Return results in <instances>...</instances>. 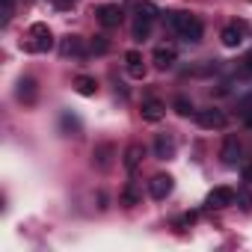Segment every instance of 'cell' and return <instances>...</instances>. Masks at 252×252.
Segmentation results:
<instances>
[{"instance_id":"cell-5","label":"cell","mask_w":252,"mask_h":252,"mask_svg":"<svg viewBox=\"0 0 252 252\" xmlns=\"http://www.w3.org/2000/svg\"><path fill=\"white\" fill-rule=\"evenodd\" d=\"M234 199H237V193L231 190V187H214L211 193H208V208H228V205H234Z\"/></svg>"},{"instance_id":"cell-20","label":"cell","mask_w":252,"mask_h":252,"mask_svg":"<svg viewBox=\"0 0 252 252\" xmlns=\"http://www.w3.org/2000/svg\"><path fill=\"white\" fill-rule=\"evenodd\" d=\"M172 107H175V113H181V116H190V113H193V104H190L187 98H175Z\"/></svg>"},{"instance_id":"cell-15","label":"cell","mask_w":252,"mask_h":252,"mask_svg":"<svg viewBox=\"0 0 252 252\" xmlns=\"http://www.w3.org/2000/svg\"><path fill=\"white\" fill-rule=\"evenodd\" d=\"M74 89H77L80 95H95V92H98V83H95L92 77H86V74H80V77L74 80Z\"/></svg>"},{"instance_id":"cell-28","label":"cell","mask_w":252,"mask_h":252,"mask_svg":"<svg viewBox=\"0 0 252 252\" xmlns=\"http://www.w3.org/2000/svg\"><path fill=\"white\" fill-rule=\"evenodd\" d=\"M246 125H249V131H252V113H246Z\"/></svg>"},{"instance_id":"cell-10","label":"cell","mask_w":252,"mask_h":252,"mask_svg":"<svg viewBox=\"0 0 252 252\" xmlns=\"http://www.w3.org/2000/svg\"><path fill=\"white\" fill-rule=\"evenodd\" d=\"M220 158H222V163H225V166H234V163H237V158H240V143H237L234 137H228V140H225V146H222V152H220Z\"/></svg>"},{"instance_id":"cell-22","label":"cell","mask_w":252,"mask_h":252,"mask_svg":"<svg viewBox=\"0 0 252 252\" xmlns=\"http://www.w3.org/2000/svg\"><path fill=\"white\" fill-rule=\"evenodd\" d=\"M122 199H125V205H137V202H140V196H137V190H134V187H125Z\"/></svg>"},{"instance_id":"cell-14","label":"cell","mask_w":252,"mask_h":252,"mask_svg":"<svg viewBox=\"0 0 252 252\" xmlns=\"http://www.w3.org/2000/svg\"><path fill=\"white\" fill-rule=\"evenodd\" d=\"M143 160V146H128V152H125V169L134 172Z\"/></svg>"},{"instance_id":"cell-19","label":"cell","mask_w":252,"mask_h":252,"mask_svg":"<svg viewBox=\"0 0 252 252\" xmlns=\"http://www.w3.org/2000/svg\"><path fill=\"white\" fill-rule=\"evenodd\" d=\"M89 51H92V54H107V51H110V42H107L104 36H95V39L89 42Z\"/></svg>"},{"instance_id":"cell-12","label":"cell","mask_w":252,"mask_h":252,"mask_svg":"<svg viewBox=\"0 0 252 252\" xmlns=\"http://www.w3.org/2000/svg\"><path fill=\"white\" fill-rule=\"evenodd\" d=\"M155 65L163 71V68H172L175 65V51L172 48H158L155 51Z\"/></svg>"},{"instance_id":"cell-11","label":"cell","mask_w":252,"mask_h":252,"mask_svg":"<svg viewBox=\"0 0 252 252\" xmlns=\"http://www.w3.org/2000/svg\"><path fill=\"white\" fill-rule=\"evenodd\" d=\"M155 155H158V158H163V160H169V158L175 155V143H172V137L160 134V137L155 140Z\"/></svg>"},{"instance_id":"cell-6","label":"cell","mask_w":252,"mask_h":252,"mask_svg":"<svg viewBox=\"0 0 252 252\" xmlns=\"http://www.w3.org/2000/svg\"><path fill=\"white\" fill-rule=\"evenodd\" d=\"M149 193L155 196V199H166L169 193H172V175H155L152 181H149Z\"/></svg>"},{"instance_id":"cell-3","label":"cell","mask_w":252,"mask_h":252,"mask_svg":"<svg viewBox=\"0 0 252 252\" xmlns=\"http://www.w3.org/2000/svg\"><path fill=\"white\" fill-rule=\"evenodd\" d=\"M196 119H199V125H202L205 131H217V128H222V125H225V113H222V110H217V107L199 110V113H196Z\"/></svg>"},{"instance_id":"cell-25","label":"cell","mask_w":252,"mask_h":252,"mask_svg":"<svg viewBox=\"0 0 252 252\" xmlns=\"http://www.w3.org/2000/svg\"><path fill=\"white\" fill-rule=\"evenodd\" d=\"M193 222H196V214H184L181 217V225H193Z\"/></svg>"},{"instance_id":"cell-23","label":"cell","mask_w":252,"mask_h":252,"mask_svg":"<svg viewBox=\"0 0 252 252\" xmlns=\"http://www.w3.org/2000/svg\"><path fill=\"white\" fill-rule=\"evenodd\" d=\"M12 15H15V0H3V24H9Z\"/></svg>"},{"instance_id":"cell-21","label":"cell","mask_w":252,"mask_h":252,"mask_svg":"<svg viewBox=\"0 0 252 252\" xmlns=\"http://www.w3.org/2000/svg\"><path fill=\"white\" fill-rule=\"evenodd\" d=\"M237 202H240L243 211H252V193H249V190H240V193H237Z\"/></svg>"},{"instance_id":"cell-24","label":"cell","mask_w":252,"mask_h":252,"mask_svg":"<svg viewBox=\"0 0 252 252\" xmlns=\"http://www.w3.org/2000/svg\"><path fill=\"white\" fill-rule=\"evenodd\" d=\"M107 155H110V146H104V149L98 152V163H101V166H107Z\"/></svg>"},{"instance_id":"cell-16","label":"cell","mask_w":252,"mask_h":252,"mask_svg":"<svg viewBox=\"0 0 252 252\" xmlns=\"http://www.w3.org/2000/svg\"><path fill=\"white\" fill-rule=\"evenodd\" d=\"M134 12H137V18H143V21H155V18L160 15L155 3H137V9H134Z\"/></svg>"},{"instance_id":"cell-7","label":"cell","mask_w":252,"mask_h":252,"mask_svg":"<svg viewBox=\"0 0 252 252\" xmlns=\"http://www.w3.org/2000/svg\"><path fill=\"white\" fill-rule=\"evenodd\" d=\"M163 116H166V104L163 101H158V98L143 101V119L146 122H160Z\"/></svg>"},{"instance_id":"cell-26","label":"cell","mask_w":252,"mask_h":252,"mask_svg":"<svg viewBox=\"0 0 252 252\" xmlns=\"http://www.w3.org/2000/svg\"><path fill=\"white\" fill-rule=\"evenodd\" d=\"M243 68H246V71H249V74H252V51H249V54H246V60H243Z\"/></svg>"},{"instance_id":"cell-1","label":"cell","mask_w":252,"mask_h":252,"mask_svg":"<svg viewBox=\"0 0 252 252\" xmlns=\"http://www.w3.org/2000/svg\"><path fill=\"white\" fill-rule=\"evenodd\" d=\"M169 24H172V30H175L181 39H187V42H199V39H202V21L193 18L190 12H172V15H169Z\"/></svg>"},{"instance_id":"cell-27","label":"cell","mask_w":252,"mask_h":252,"mask_svg":"<svg viewBox=\"0 0 252 252\" xmlns=\"http://www.w3.org/2000/svg\"><path fill=\"white\" fill-rule=\"evenodd\" d=\"M243 181H249V184H252V166H243Z\"/></svg>"},{"instance_id":"cell-13","label":"cell","mask_w":252,"mask_h":252,"mask_svg":"<svg viewBox=\"0 0 252 252\" xmlns=\"http://www.w3.org/2000/svg\"><path fill=\"white\" fill-rule=\"evenodd\" d=\"M18 98H21L24 104H33V101H36V80H33V77H24V80L18 83Z\"/></svg>"},{"instance_id":"cell-4","label":"cell","mask_w":252,"mask_h":252,"mask_svg":"<svg viewBox=\"0 0 252 252\" xmlns=\"http://www.w3.org/2000/svg\"><path fill=\"white\" fill-rule=\"evenodd\" d=\"M95 15H98V21H101L104 27H119L122 18H125V12H122L119 3H104V6L95 9Z\"/></svg>"},{"instance_id":"cell-17","label":"cell","mask_w":252,"mask_h":252,"mask_svg":"<svg viewBox=\"0 0 252 252\" xmlns=\"http://www.w3.org/2000/svg\"><path fill=\"white\" fill-rule=\"evenodd\" d=\"M63 54H74V57H80V54H83V42H80L77 36H68V39L63 42Z\"/></svg>"},{"instance_id":"cell-18","label":"cell","mask_w":252,"mask_h":252,"mask_svg":"<svg viewBox=\"0 0 252 252\" xmlns=\"http://www.w3.org/2000/svg\"><path fill=\"white\" fill-rule=\"evenodd\" d=\"M149 33H152V21H143V18H137L134 21V39H149Z\"/></svg>"},{"instance_id":"cell-2","label":"cell","mask_w":252,"mask_h":252,"mask_svg":"<svg viewBox=\"0 0 252 252\" xmlns=\"http://www.w3.org/2000/svg\"><path fill=\"white\" fill-rule=\"evenodd\" d=\"M51 48H54V33H51V27H48V24H33V27H30L27 51H33V54H45V51H51Z\"/></svg>"},{"instance_id":"cell-9","label":"cell","mask_w":252,"mask_h":252,"mask_svg":"<svg viewBox=\"0 0 252 252\" xmlns=\"http://www.w3.org/2000/svg\"><path fill=\"white\" fill-rule=\"evenodd\" d=\"M220 39H222L225 48H237V45L243 42V24H228V27L220 33Z\"/></svg>"},{"instance_id":"cell-8","label":"cell","mask_w":252,"mask_h":252,"mask_svg":"<svg viewBox=\"0 0 252 252\" xmlns=\"http://www.w3.org/2000/svg\"><path fill=\"white\" fill-rule=\"evenodd\" d=\"M125 63H128V74H131V77H137V80H143V77H146V63H143V54L128 51V54H125Z\"/></svg>"}]
</instances>
